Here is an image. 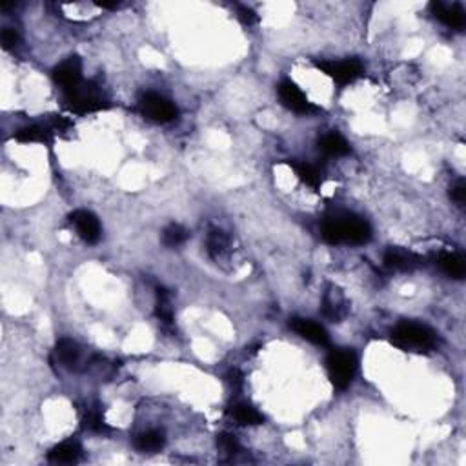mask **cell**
I'll use <instances>...</instances> for the list:
<instances>
[{"mask_svg":"<svg viewBox=\"0 0 466 466\" xmlns=\"http://www.w3.org/2000/svg\"><path fill=\"white\" fill-rule=\"evenodd\" d=\"M319 148L328 157H343L350 153V144L341 133L330 132L319 139Z\"/></svg>","mask_w":466,"mask_h":466,"instance_id":"16","label":"cell"},{"mask_svg":"<svg viewBox=\"0 0 466 466\" xmlns=\"http://www.w3.org/2000/svg\"><path fill=\"white\" fill-rule=\"evenodd\" d=\"M279 99H281L282 104L288 108V110L295 111L299 115H312L315 113L317 108L308 101V97L301 92V88L291 80H282L279 84Z\"/></svg>","mask_w":466,"mask_h":466,"instance_id":"8","label":"cell"},{"mask_svg":"<svg viewBox=\"0 0 466 466\" xmlns=\"http://www.w3.org/2000/svg\"><path fill=\"white\" fill-rule=\"evenodd\" d=\"M322 239L330 244H365L372 239V228L361 217L337 211L322 220Z\"/></svg>","mask_w":466,"mask_h":466,"instance_id":"1","label":"cell"},{"mask_svg":"<svg viewBox=\"0 0 466 466\" xmlns=\"http://www.w3.org/2000/svg\"><path fill=\"white\" fill-rule=\"evenodd\" d=\"M82 458V448L77 441H64L48 452V459L58 465H71Z\"/></svg>","mask_w":466,"mask_h":466,"instance_id":"14","label":"cell"},{"mask_svg":"<svg viewBox=\"0 0 466 466\" xmlns=\"http://www.w3.org/2000/svg\"><path fill=\"white\" fill-rule=\"evenodd\" d=\"M82 427L89 432H95V434H102V432H108V424H106L104 417L99 410H89L88 414L84 415L82 419Z\"/></svg>","mask_w":466,"mask_h":466,"instance_id":"26","label":"cell"},{"mask_svg":"<svg viewBox=\"0 0 466 466\" xmlns=\"http://www.w3.org/2000/svg\"><path fill=\"white\" fill-rule=\"evenodd\" d=\"M226 250H228V237H226V233L222 232V229L211 228L210 233H208V253H210L211 257L219 259Z\"/></svg>","mask_w":466,"mask_h":466,"instance_id":"22","label":"cell"},{"mask_svg":"<svg viewBox=\"0 0 466 466\" xmlns=\"http://www.w3.org/2000/svg\"><path fill=\"white\" fill-rule=\"evenodd\" d=\"M55 355H57V361L61 363L64 368L68 370H77L80 363V348L79 344L73 341V339H61L55 346Z\"/></svg>","mask_w":466,"mask_h":466,"instance_id":"13","label":"cell"},{"mask_svg":"<svg viewBox=\"0 0 466 466\" xmlns=\"http://www.w3.org/2000/svg\"><path fill=\"white\" fill-rule=\"evenodd\" d=\"M290 166L294 168L297 177L310 188L317 189L321 188L322 184V173L319 172V168H315L313 164L308 163H290Z\"/></svg>","mask_w":466,"mask_h":466,"instance_id":"20","label":"cell"},{"mask_svg":"<svg viewBox=\"0 0 466 466\" xmlns=\"http://www.w3.org/2000/svg\"><path fill=\"white\" fill-rule=\"evenodd\" d=\"M139 111L144 119L151 120L155 124H166L172 122L177 119V111L175 104L172 101H168L166 97L158 95V93H144L139 101Z\"/></svg>","mask_w":466,"mask_h":466,"instance_id":"5","label":"cell"},{"mask_svg":"<svg viewBox=\"0 0 466 466\" xmlns=\"http://www.w3.org/2000/svg\"><path fill=\"white\" fill-rule=\"evenodd\" d=\"M422 259L419 256H415L414 251L403 250V248H388L386 253H384V264L391 270H399V272H410V270H415L417 266H421Z\"/></svg>","mask_w":466,"mask_h":466,"instance_id":"11","label":"cell"},{"mask_svg":"<svg viewBox=\"0 0 466 466\" xmlns=\"http://www.w3.org/2000/svg\"><path fill=\"white\" fill-rule=\"evenodd\" d=\"M239 18H241V23L244 24V26H253V24L257 23L256 11L246 8V6H241V8H239Z\"/></svg>","mask_w":466,"mask_h":466,"instance_id":"28","label":"cell"},{"mask_svg":"<svg viewBox=\"0 0 466 466\" xmlns=\"http://www.w3.org/2000/svg\"><path fill=\"white\" fill-rule=\"evenodd\" d=\"M71 225L75 226L79 237L88 244H95L101 239V222L92 211L88 210H77L71 213L70 217Z\"/></svg>","mask_w":466,"mask_h":466,"instance_id":"9","label":"cell"},{"mask_svg":"<svg viewBox=\"0 0 466 466\" xmlns=\"http://www.w3.org/2000/svg\"><path fill=\"white\" fill-rule=\"evenodd\" d=\"M53 80H55V84L62 89L64 95L73 92L75 88H79L80 84H82V61H80L77 55H73V57L61 62V64L53 70Z\"/></svg>","mask_w":466,"mask_h":466,"instance_id":"7","label":"cell"},{"mask_svg":"<svg viewBox=\"0 0 466 466\" xmlns=\"http://www.w3.org/2000/svg\"><path fill=\"white\" fill-rule=\"evenodd\" d=\"M290 328L297 335H301L303 339H306L308 343L317 344V346H326L330 343V337H328V332L322 328L319 322L310 321V319H301V317H295L290 321Z\"/></svg>","mask_w":466,"mask_h":466,"instance_id":"10","label":"cell"},{"mask_svg":"<svg viewBox=\"0 0 466 466\" xmlns=\"http://www.w3.org/2000/svg\"><path fill=\"white\" fill-rule=\"evenodd\" d=\"M217 446L222 453H226L228 458H233V455H237L241 452V444H239L237 437L229 434V432H222L217 436Z\"/></svg>","mask_w":466,"mask_h":466,"instance_id":"25","label":"cell"},{"mask_svg":"<svg viewBox=\"0 0 466 466\" xmlns=\"http://www.w3.org/2000/svg\"><path fill=\"white\" fill-rule=\"evenodd\" d=\"M326 370L332 384L339 390H344L352 384L357 372V357L348 348H335L326 357Z\"/></svg>","mask_w":466,"mask_h":466,"instance_id":"3","label":"cell"},{"mask_svg":"<svg viewBox=\"0 0 466 466\" xmlns=\"http://www.w3.org/2000/svg\"><path fill=\"white\" fill-rule=\"evenodd\" d=\"M189 237V232L181 225H170L163 232V242L168 248H177L184 244Z\"/></svg>","mask_w":466,"mask_h":466,"instance_id":"23","label":"cell"},{"mask_svg":"<svg viewBox=\"0 0 466 466\" xmlns=\"http://www.w3.org/2000/svg\"><path fill=\"white\" fill-rule=\"evenodd\" d=\"M155 313L164 325H172L173 322V308L170 304V295L164 288L157 290V310H155Z\"/></svg>","mask_w":466,"mask_h":466,"instance_id":"24","label":"cell"},{"mask_svg":"<svg viewBox=\"0 0 466 466\" xmlns=\"http://www.w3.org/2000/svg\"><path fill=\"white\" fill-rule=\"evenodd\" d=\"M53 130L49 128L48 124H31V126H26V128H20L17 133H15V139L18 142H40V144H51L53 141Z\"/></svg>","mask_w":466,"mask_h":466,"instance_id":"15","label":"cell"},{"mask_svg":"<svg viewBox=\"0 0 466 466\" xmlns=\"http://www.w3.org/2000/svg\"><path fill=\"white\" fill-rule=\"evenodd\" d=\"M0 39H2V44H4L6 49L15 48V46L20 42V37H18V33L15 30H11V27H6V30L2 31Z\"/></svg>","mask_w":466,"mask_h":466,"instance_id":"27","label":"cell"},{"mask_svg":"<svg viewBox=\"0 0 466 466\" xmlns=\"http://www.w3.org/2000/svg\"><path fill=\"white\" fill-rule=\"evenodd\" d=\"M437 266L452 279H462L466 275V260L459 253H441L437 257Z\"/></svg>","mask_w":466,"mask_h":466,"instance_id":"17","label":"cell"},{"mask_svg":"<svg viewBox=\"0 0 466 466\" xmlns=\"http://www.w3.org/2000/svg\"><path fill=\"white\" fill-rule=\"evenodd\" d=\"M315 66L322 73L330 77V79H334L339 86L355 82L365 73L363 62L357 61V58H348V61H319L315 62Z\"/></svg>","mask_w":466,"mask_h":466,"instance_id":"6","label":"cell"},{"mask_svg":"<svg viewBox=\"0 0 466 466\" xmlns=\"http://www.w3.org/2000/svg\"><path fill=\"white\" fill-rule=\"evenodd\" d=\"M430 9L434 17H436L439 23H443L444 26L452 27V30H462V27H465L466 17L465 11H462V8L459 4L446 6L443 4V2H434V4L430 6Z\"/></svg>","mask_w":466,"mask_h":466,"instance_id":"12","label":"cell"},{"mask_svg":"<svg viewBox=\"0 0 466 466\" xmlns=\"http://www.w3.org/2000/svg\"><path fill=\"white\" fill-rule=\"evenodd\" d=\"M337 295V290L334 291H328L325 297V303H322V313H325V317H328L330 321H341L344 315V306H341V303H343V297H341V294H339V297H335Z\"/></svg>","mask_w":466,"mask_h":466,"instance_id":"21","label":"cell"},{"mask_svg":"<svg viewBox=\"0 0 466 466\" xmlns=\"http://www.w3.org/2000/svg\"><path fill=\"white\" fill-rule=\"evenodd\" d=\"M229 414L239 424H244V427H253V424H260L264 421L263 415L257 412V408H253L248 403H235L232 405V410H229Z\"/></svg>","mask_w":466,"mask_h":466,"instance_id":"19","label":"cell"},{"mask_svg":"<svg viewBox=\"0 0 466 466\" xmlns=\"http://www.w3.org/2000/svg\"><path fill=\"white\" fill-rule=\"evenodd\" d=\"M64 99H66L68 108H70L73 113L79 115L95 113V111L106 110V108L110 106L104 95H102L101 89H99V86H95L93 82H82L79 88L66 93Z\"/></svg>","mask_w":466,"mask_h":466,"instance_id":"4","label":"cell"},{"mask_svg":"<svg viewBox=\"0 0 466 466\" xmlns=\"http://www.w3.org/2000/svg\"><path fill=\"white\" fill-rule=\"evenodd\" d=\"M133 444L139 452H158L160 448H164L166 437H164L163 430H146L135 437Z\"/></svg>","mask_w":466,"mask_h":466,"instance_id":"18","label":"cell"},{"mask_svg":"<svg viewBox=\"0 0 466 466\" xmlns=\"http://www.w3.org/2000/svg\"><path fill=\"white\" fill-rule=\"evenodd\" d=\"M391 343L396 346L408 350V348H415V350H428V348L436 346V332L430 330L428 326L419 325V322L405 321L397 325L390 334Z\"/></svg>","mask_w":466,"mask_h":466,"instance_id":"2","label":"cell"},{"mask_svg":"<svg viewBox=\"0 0 466 466\" xmlns=\"http://www.w3.org/2000/svg\"><path fill=\"white\" fill-rule=\"evenodd\" d=\"M452 199L459 204V206H462V204H465V201H466V184H465V181H459L458 184L453 186V188H452Z\"/></svg>","mask_w":466,"mask_h":466,"instance_id":"29","label":"cell"}]
</instances>
